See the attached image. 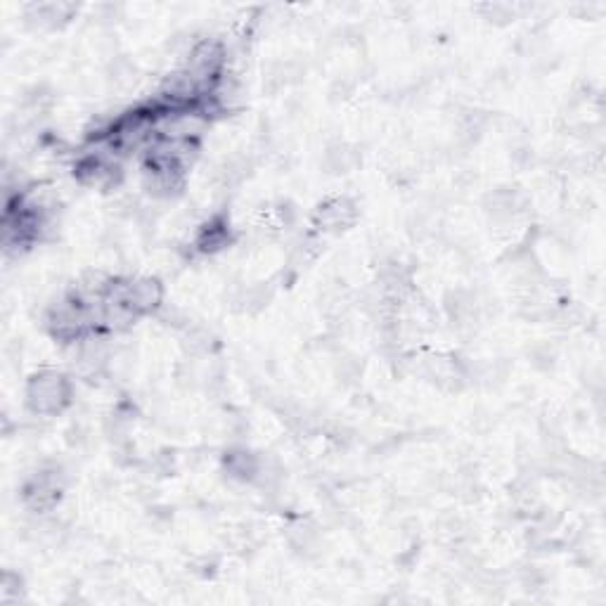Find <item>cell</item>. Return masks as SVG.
<instances>
[{"mask_svg": "<svg viewBox=\"0 0 606 606\" xmlns=\"http://www.w3.org/2000/svg\"><path fill=\"white\" fill-rule=\"evenodd\" d=\"M353 221H356V204L344 197L320 204L315 211V225L320 230H344Z\"/></svg>", "mask_w": 606, "mask_h": 606, "instance_id": "2", "label": "cell"}, {"mask_svg": "<svg viewBox=\"0 0 606 606\" xmlns=\"http://www.w3.org/2000/svg\"><path fill=\"white\" fill-rule=\"evenodd\" d=\"M69 384L67 379L57 372H41L29 382V405L34 412H41V415H55L60 412L64 405L69 403Z\"/></svg>", "mask_w": 606, "mask_h": 606, "instance_id": "1", "label": "cell"}]
</instances>
